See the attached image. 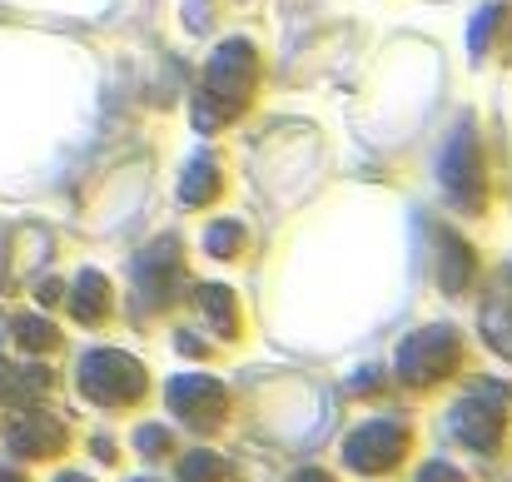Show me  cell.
<instances>
[{"label": "cell", "mask_w": 512, "mask_h": 482, "mask_svg": "<svg viewBox=\"0 0 512 482\" xmlns=\"http://www.w3.org/2000/svg\"><path fill=\"white\" fill-rule=\"evenodd\" d=\"M443 179H448L453 204L483 209V160H478L473 130H458V140H453V150H448V164H443Z\"/></svg>", "instance_id": "cell-8"}, {"label": "cell", "mask_w": 512, "mask_h": 482, "mask_svg": "<svg viewBox=\"0 0 512 482\" xmlns=\"http://www.w3.org/2000/svg\"><path fill=\"white\" fill-rule=\"evenodd\" d=\"M214 189H219V169H214V160H194L189 174H184V184H179V199H184V204H209Z\"/></svg>", "instance_id": "cell-12"}, {"label": "cell", "mask_w": 512, "mask_h": 482, "mask_svg": "<svg viewBox=\"0 0 512 482\" xmlns=\"http://www.w3.org/2000/svg\"><path fill=\"white\" fill-rule=\"evenodd\" d=\"M179 269H184V259H179V244H174V239H160V244L140 259V269H135V294H140L145 309H165V304H170L174 289H179Z\"/></svg>", "instance_id": "cell-7"}, {"label": "cell", "mask_w": 512, "mask_h": 482, "mask_svg": "<svg viewBox=\"0 0 512 482\" xmlns=\"http://www.w3.org/2000/svg\"><path fill=\"white\" fill-rule=\"evenodd\" d=\"M199 309H204V319L214 323L219 338H234V333H239V314H234V294H229V289L204 284V289H199Z\"/></svg>", "instance_id": "cell-11"}, {"label": "cell", "mask_w": 512, "mask_h": 482, "mask_svg": "<svg viewBox=\"0 0 512 482\" xmlns=\"http://www.w3.org/2000/svg\"><path fill=\"white\" fill-rule=\"evenodd\" d=\"M403 453H408V428L403 423H368V428H358L348 443H343V463L353 468V473H393L398 463H403Z\"/></svg>", "instance_id": "cell-5"}, {"label": "cell", "mask_w": 512, "mask_h": 482, "mask_svg": "<svg viewBox=\"0 0 512 482\" xmlns=\"http://www.w3.org/2000/svg\"><path fill=\"white\" fill-rule=\"evenodd\" d=\"M95 458H105V463H110V458H115V443H110V438H95Z\"/></svg>", "instance_id": "cell-20"}, {"label": "cell", "mask_w": 512, "mask_h": 482, "mask_svg": "<svg viewBox=\"0 0 512 482\" xmlns=\"http://www.w3.org/2000/svg\"><path fill=\"white\" fill-rule=\"evenodd\" d=\"M0 482H25L20 473H10V468H0Z\"/></svg>", "instance_id": "cell-21"}, {"label": "cell", "mask_w": 512, "mask_h": 482, "mask_svg": "<svg viewBox=\"0 0 512 482\" xmlns=\"http://www.w3.org/2000/svg\"><path fill=\"white\" fill-rule=\"evenodd\" d=\"M443 249H448V259H443V289H463L468 279H473V249L468 244H458L453 234H443Z\"/></svg>", "instance_id": "cell-13"}, {"label": "cell", "mask_w": 512, "mask_h": 482, "mask_svg": "<svg viewBox=\"0 0 512 482\" xmlns=\"http://www.w3.org/2000/svg\"><path fill=\"white\" fill-rule=\"evenodd\" d=\"M229 478V468H224V458H214V453H189L184 463H179V482H224Z\"/></svg>", "instance_id": "cell-14"}, {"label": "cell", "mask_w": 512, "mask_h": 482, "mask_svg": "<svg viewBox=\"0 0 512 482\" xmlns=\"http://www.w3.org/2000/svg\"><path fill=\"white\" fill-rule=\"evenodd\" d=\"M135 448H140L145 458H160V453H170V448H174L170 428H160V423H145V428L135 433Z\"/></svg>", "instance_id": "cell-16"}, {"label": "cell", "mask_w": 512, "mask_h": 482, "mask_svg": "<svg viewBox=\"0 0 512 482\" xmlns=\"http://www.w3.org/2000/svg\"><path fill=\"white\" fill-rule=\"evenodd\" d=\"M239 239H244L239 224H214L209 229V254L214 259H229V254H239Z\"/></svg>", "instance_id": "cell-17"}, {"label": "cell", "mask_w": 512, "mask_h": 482, "mask_svg": "<svg viewBox=\"0 0 512 482\" xmlns=\"http://www.w3.org/2000/svg\"><path fill=\"white\" fill-rule=\"evenodd\" d=\"M458 358H463V338L453 328H423L398 348V378L413 388H433L458 368Z\"/></svg>", "instance_id": "cell-3"}, {"label": "cell", "mask_w": 512, "mask_h": 482, "mask_svg": "<svg viewBox=\"0 0 512 482\" xmlns=\"http://www.w3.org/2000/svg\"><path fill=\"white\" fill-rule=\"evenodd\" d=\"M503 433H508V393L493 383H478L473 393H463V403L453 408V438L478 453H493Z\"/></svg>", "instance_id": "cell-4"}, {"label": "cell", "mask_w": 512, "mask_h": 482, "mask_svg": "<svg viewBox=\"0 0 512 482\" xmlns=\"http://www.w3.org/2000/svg\"><path fill=\"white\" fill-rule=\"evenodd\" d=\"M418 482H463V473L448 468V463H428V468L418 473Z\"/></svg>", "instance_id": "cell-18"}, {"label": "cell", "mask_w": 512, "mask_h": 482, "mask_svg": "<svg viewBox=\"0 0 512 482\" xmlns=\"http://www.w3.org/2000/svg\"><path fill=\"white\" fill-rule=\"evenodd\" d=\"M294 482H334L329 473H319V468H304V473H294Z\"/></svg>", "instance_id": "cell-19"}, {"label": "cell", "mask_w": 512, "mask_h": 482, "mask_svg": "<svg viewBox=\"0 0 512 482\" xmlns=\"http://www.w3.org/2000/svg\"><path fill=\"white\" fill-rule=\"evenodd\" d=\"M70 309H75V319L85 323V328H95V323H105L110 314V284H105V274H80L75 279V294H70Z\"/></svg>", "instance_id": "cell-10"}, {"label": "cell", "mask_w": 512, "mask_h": 482, "mask_svg": "<svg viewBox=\"0 0 512 482\" xmlns=\"http://www.w3.org/2000/svg\"><path fill=\"white\" fill-rule=\"evenodd\" d=\"M254 75H259L254 50H249L244 40L224 45V50L209 60V75H204V95H199V130L229 125V120L249 105V95H254Z\"/></svg>", "instance_id": "cell-1"}, {"label": "cell", "mask_w": 512, "mask_h": 482, "mask_svg": "<svg viewBox=\"0 0 512 482\" xmlns=\"http://www.w3.org/2000/svg\"><path fill=\"white\" fill-rule=\"evenodd\" d=\"M170 408H174V418H184L194 433H214L224 423V413H229V393L214 378H174Z\"/></svg>", "instance_id": "cell-6"}, {"label": "cell", "mask_w": 512, "mask_h": 482, "mask_svg": "<svg viewBox=\"0 0 512 482\" xmlns=\"http://www.w3.org/2000/svg\"><path fill=\"white\" fill-rule=\"evenodd\" d=\"M145 383H150V373H145L130 353H120V348H95V353L80 363V388H85V398H90V403H105V408H130V403L145 393Z\"/></svg>", "instance_id": "cell-2"}, {"label": "cell", "mask_w": 512, "mask_h": 482, "mask_svg": "<svg viewBox=\"0 0 512 482\" xmlns=\"http://www.w3.org/2000/svg\"><path fill=\"white\" fill-rule=\"evenodd\" d=\"M145 482H150V478H145Z\"/></svg>", "instance_id": "cell-23"}, {"label": "cell", "mask_w": 512, "mask_h": 482, "mask_svg": "<svg viewBox=\"0 0 512 482\" xmlns=\"http://www.w3.org/2000/svg\"><path fill=\"white\" fill-rule=\"evenodd\" d=\"M55 482H90V478H80V473H60Z\"/></svg>", "instance_id": "cell-22"}, {"label": "cell", "mask_w": 512, "mask_h": 482, "mask_svg": "<svg viewBox=\"0 0 512 482\" xmlns=\"http://www.w3.org/2000/svg\"><path fill=\"white\" fill-rule=\"evenodd\" d=\"M15 338H20V348H30V353H50V348L60 343V328L45 319H20L15 323Z\"/></svg>", "instance_id": "cell-15"}, {"label": "cell", "mask_w": 512, "mask_h": 482, "mask_svg": "<svg viewBox=\"0 0 512 482\" xmlns=\"http://www.w3.org/2000/svg\"><path fill=\"white\" fill-rule=\"evenodd\" d=\"M5 443L15 453H25V458H50V453L65 448V428L55 418H45V413H15L10 428H5Z\"/></svg>", "instance_id": "cell-9"}]
</instances>
